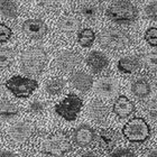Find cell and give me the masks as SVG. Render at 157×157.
<instances>
[{
  "mask_svg": "<svg viewBox=\"0 0 157 157\" xmlns=\"http://www.w3.org/2000/svg\"><path fill=\"white\" fill-rule=\"evenodd\" d=\"M145 64L151 71H157V52L148 53L144 57Z\"/></svg>",
  "mask_w": 157,
  "mask_h": 157,
  "instance_id": "cell-28",
  "label": "cell"
},
{
  "mask_svg": "<svg viewBox=\"0 0 157 157\" xmlns=\"http://www.w3.org/2000/svg\"><path fill=\"white\" fill-rule=\"evenodd\" d=\"M65 88V81L61 78H51L45 85L46 92L51 95H57Z\"/></svg>",
  "mask_w": 157,
  "mask_h": 157,
  "instance_id": "cell-23",
  "label": "cell"
},
{
  "mask_svg": "<svg viewBox=\"0 0 157 157\" xmlns=\"http://www.w3.org/2000/svg\"><path fill=\"white\" fill-rule=\"evenodd\" d=\"M145 40L151 46H157V28L156 27H151L146 30L145 33Z\"/></svg>",
  "mask_w": 157,
  "mask_h": 157,
  "instance_id": "cell-29",
  "label": "cell"
},
{
  "mask_svg": "<svg viewBox=\"0 0 157 157\" xmlns=\"http://www.w3.org/2000/svg\"><path fill=\"white\" fill-rule=\"evenodd\" d=\"M82 105V99L74 93H70L55 105V112L66 121H74L81 111Z\"/></svg>",
  "mask_w": 157,
  "mask_h": 157,
  "instance_id": "cell-6",
  "label": "cell"
},
{
  "mask_svg": "<svg viewBox=\"0 0 157 157\" xmlns=\"http://www.w3.org/2000/svg\"><path fill=\"white\" fill-rule=\"evenodd\" d=\"M0 157H19L18 155H16L13 151H0Z\"/></svg>",
  "mask_w": 157,
  "mask_h": 157,
  "instance_id": "cell-34",
  "label": "cell"
},
{
  "mask_svg": "<svg viewBox=\"0 0 157 157\" xmlns=\"http://www.w3.org/2000/svg\"><path fill=\"white\" fill-rule=\"evenodd\" d=\"M0 91H1V85H0Z\"/></svg>",
  "mask_w": 157,
  "mask_h": 157,
  "instance_id": "cell-39",
  "label": "cell"
},
{
  "mask_svg": "<svg viewBox=\"0 0 157 157\" xmlns=\"http://www.w3.org/2000/svg\"><path fill=\"white\" fill-rule=\"evenodd\" d=\"M147 113L151 119L157 120V101H151L148 102L147 107H146Z\"/></svg>",
  "mask_w": 157,
  "mask_h": 157,
  "instance_id": "cell-33",
  "label": "cell"
},
{
  "mask_svg": "<svg viewBox=\"0 0 157 157\" xmlns=\"http://www.w3.org/2000/svg\"><path fill=\"white\" fill-rule=\"evenodd\" d=\"M95 40V33L91 28L82 29L78 35V42L82 47H90Z\"/></svg>",
  "mask_w": 157,
  "mask_h": 157,
  "instance_id": "cell-24",
  "label": "cell"
},
{
  "mask_svg": "<svg viewBox=\"0 0 157 157\" xmlns=\"http://www.w3.org/2000/svg\"><path fill=\"white\" fill-rule=\"evenodd\" d=\"M145 16L147 17L148 19L153 20V21H157V1H153L149 2L147 6L145 7L144 9Z\"/></svg>",
  "mask_w": 157,
  "mask_h": 157,
  "instance_id": "cell-27",
  "label": "cell"
},
{
  "mask_svg": "<svg viewBox=\"0 0 157 157\" xmlns=\"http://www.w3.org/2000/svg\"><path fill=\"white\" fill-rule=\"evenodd\" d=\"M46 105L45 102L39 101V100H35V101L30 102L29 105V111L33 115H42L43 112L45 111Z\"/></svg>",
  "mask_w": 157,
  "mask_h": 157,
  "instance_id": "cell-30",
  "label": "cell"
},
{
  "mask_svg": "<svg viewBox=\"0 0 157 157\" xmlns=\"http://www.w3.org/2000/svg\"><path fill=\"white\" fill-rule=\"evenodd\" d=\"M122 135L131 143H144L151 136V129L143 118H132L124 126Z\"/></svg>",
  "mask_w": 157,
  "mask_h": 157,
  "instance_id": "cell-5",
  "label": "cell"
},
{
  "mask_svg": "<svg viewBox=\"0 0 157 157\" xmlns=\"http://www.w3.org/2000/svg\"><path fill=\"white\" fill-rule=\"evenodd\" d=\"M59 26L61 30L65 32V33H74L80 28L81 21L73 15H66V16H63L59 19Z\"/></svg>",
  "mask_w": 157,
  "mask_h": 157,
  "instance_id": "cell-20",
  "label": "cell"
},
{
  "mask_svg": "<svg viewBox=\"0 0 157 157\" xmlns=\"http://www.w3.org/2000/svg\"><path fill=\"white\" fill-rule=\"evenodd\" d=\"M147 157H157V148H155V149H151V151L148 153Z\"/></svg>",
  "mask_w": 157,
  "mask_h": 157,
  "instance_id": "cell-37",
  "label": "cell"
},
{
  "mask_svg": "<svg viewBox=\"0 0 157 157\" xmlns=\"http://www.w3.org/2000/svg\"><path fill=\"white\" fill-rule=\"evenodd\" d=\"M105 16L119 25H129L138 18V9L134 3L127 0H118L111 3L105 10Z\"/></svg>",
  "mask_w": 157,
  "mask_h": 157,
  "instance_id": "cell-1",
  "label": "cell"
},
{
  "mask_svg": "<svg viewBox=\"0 0 157 157\" xmlns=\"http://www.w3.org/2000/svg\"><path fill=\"white\" fill-rule=\"evenodd\" d=\"M88 112L95 122H102L108 117L109 108L105 102L100 101V100H94L89 105Z\"/></svg>",
  "mask_w": 157,
  "mask_h": 157,
  "instance_id": "cell-15",
  "label": "cell"
},
{
  "mask_svg": "<svg viewBox=\"0 0 157 157\" xmlns=\"http://www.w3.org/2000/svg\"><path fill=\"white\" fill-rule=\"evenodd\" d=\"M86 64L91 69L92 72L98 74L108 67L109 59L103 53L99 52V51H92L86 56Z\"/></svg>",
  "mask_w": 157,
  "mask_h": 157,
  "instance_id": "cell-11",
  "label": "cell"
},
{
  "mask_svg": "<svg viewBox=\"0 0 157 157\" xmlns=\"http://www.w3.org/2000/svg\"><path fill=\"white\" fill-rule=\"evenodd\" d=\"M112 110H113L116 116H118L121 119H124V118L129 117L135 111V105L126 95H119L113 103Z\"/></svg>",
  "mask_w": 157,
  "mask_h": 157,
  "instance_id": "cell-13",
  "label": "cell"
},
{
  "mask_svg": "<svg viewBox=\"0 0 157 157\" xmlns=\"http://www.w3.org/2000/svg\"><path fill=\"white\" fill-rule=\"evenodd\" d=\"M95 91L98 94L105 98H111L117 93L118 91V83L115 78H103L99 80Z\"/></svg>",
  "mask_w": 157,
  "mask_h": 157,
  "instance_id": "cell-14",
  "label": "cell"
},
{
  "mask_svg": "<svg viewBox=\"0 0 157 157\" xmlns=\"http://www.w3.org/2000/svg\"><path fill=\"white\" fill-rule=\"evenodd\" d=\"M71 83L76 90L81 92H88L92 88L93 78L85 72H75L71 76Z\"/></svg>",
  "mask_w": 157,
  "mask_h": 157,
  "instance_id": "cell-16",
  "label": "cell"
},
{
  "mask_svg": "<svg viewBox=\"0 0 157 157\" xmlns=\"http://www.w3.org/2000/svg\"><path fill=\"white\" fill-rule=\"evenodd\" d=\"M23 32L30 38L40 39L47 33V26L40 19H27L23 24Z\"/></svg>",
  "mask_w": 157,
  "mask_h": 157,
  "instance_id": "cell-9",
  "label": "cell"
},
{
  "mask_svg": "<svg viewBox=\"0 0 157 157\" xmlns=\"http://www.w3.org/2000/svg\"><path fill=\"white\" fill-rule=\"evenodd\" d=\"M13 36V30L6 24L0 23V43L8 42Z\"/></svg>",
  "mask_w": 157,
  "mask_h": 157,
  "instance_id": "cell-31",
  "label": "cell"
},
{
  "mask_svg": "<svg viewBox=\"0 0 157 157\" xmlns=\"http://www.w3.org/2000/svg\"><path fill=\"white\" fill-rule=\"evenodd\" d=\"M59 0H39V2L44 5V6H53V5H55Z\"/></svg>",
  "mask_w": 157,
  "mask_h": 157,
  "instance_id": "cell-35",
  "label": "cell"
},
{
  "mask_svg": "<svg viewBox=\"0 0 157 157\" xmlns=\"http://www.w3.org/2000/svg\"><path fill=\"white\" fill-rule=\"evenodd\" d=\"M99 140L105 149H111L118 140V134L113 129H102L99 131Z\"/></svg>",
  "mask_w": 157,
  "mask_h": 157,
  "instance_id": "cell-19",
  "label": "cell"
},
{
  "mask_svg": "<svg viewBox=\"0 0 157 157\" xmlns=\"http://www.w3.org/2000/svg\"><path fill=\"white\" fill-rule=\"evenodd\" d=\"M5 85L15 97L25 99L30 97L33 92L38 88V82L26 76L13 75L7 80Z\"/></svg>",
  "mask_w": 157,
  "mask_h": 157,
  "instance_id": "cell-4",
  "label": "cell"
},
{
  "mask_svg": "<svg viewBox=\"0 0 157 157\" xmlns=\"http://www.w3.org/2000/svg\"><path fill=\"white\" fill-rule=\"evenodd\" d=\"M131 92L135 97L139 99L147 98L151 94V84L145 76H139L135 78L131 83Z\"/></svg>",
  "mask_w": 157,
  "mask_h": 157,
  "instance_id": "cell-18",
  "label": "cell"
},
{
  "mask_svg": "<svg viewBox=\"0 0 157 157\" xmlns=\"http://www.w3.org/2000/svg\"><path fill=\"white\" fill-rule=\"evenodd\" d=\"M81 157H99V155L95 151H85L81 155Z\"/></svg>",
  "mask_w": 157,
  "mask_h": 157,
  "instance_id": "cell-36",
  "label": "cell"
},
{
  "mask_svg": "<svg viewBox=\"0 0 157 157\" xmlns=\"http://www.w3.org/2000/svg\"><path fill=\"white\" fill-rule=\"evenodd\" d=\"M71 149H72L71 143L67 140L65 136L61 135H56L48 138L42 146L43 153L51 157H63Z\"/></svg>",
  "mask_w": 157,
  "mask_h": 157,
  "instance_id": "cell-7",
  "label": "cell"
},
{
  "mask_svg": "<svg viewBox=\"0 0 157 157\" xmlns=\"http://www.w3.org/2000/svg\"><path fill=\"white\" fill-rule=\"evenodd\" d=\"M140 59L137 56H124L121 57L117 63V67L121 73L131 74L140 69Z\"/></svg>",
  "mask_w": 157,
  "mask_h": 157,
  "instance_id": "cell-17",
  "label": "cell"
},
{
  "mask_svg": "<svg viewBox=\"0 0 157 157\" xmlns=\"http://www.w3.org/2000/svg\"><path fill=\"white\" fill-rule=\"evenodd\" d=\"M0 15L7 18H16L18 16V6L13 0H0Z\"/></svg>",
  "mask_w": 157,
  "mask_h": 157,
  "instance_id": "cell-21",
  "label": "cell"
},
{
  "mask_svg": "<svg viewBox=\"0 0 157 157\" xmlns=\"http://www.w3.org/2000/svg\"><path fill=\"white\" fill-rule=\"evenodd\" d=\"M98 1H101V2H103V1H107V0H98Z\"/></svg>",
  "mask_w": 157,
  "mask_h": 157,
  "instance_id": "cell-38",
  "label": "cell"
},
{
  "mask_svg": "<svg viewBox=\"0 0 157 157\" xmlns=\"http://www.w3.org/2000/svg\"><path fill=\"white\" fill-rule=\"evenodd\" d=\"M19 113V108L15 103L8 101V100H2L0 101V117L3 119H10Z\"/></svg>",
  "mask_w": 157,
  "mask_h": 157,
  "instance_id": "cell-22",
  "label": "cell"
},
{
  "mask_svg": "<svg viewBox=\"0 0 157 157\" xmlns=\"http://www.w3.org/2000/svg\"><path fill=\"white\" fill-rule=\"evenodd\" d=\"M81 62V57L78 53L72 51H65L62 52L56 59V66L62 71L69 72L75 69Z\"/></svg>",
  "mask_w": 157,
  "mask_h": 157,
  "instance_id": "cell-10",
  "label": "cell"
},
{
  "mask_svg": "<svg viewBox=\"0 0 157 157\" xmlns=\"http://www.w3.org/2000/svg\"><path fill=\"white\" fill-rule=\"evenodd\" d=\"M108 157H137L134 151L128 148H117L108 155Z\"/></svg>",
  "mask_w": 157,
  "mask_h": 157,
  "instance_id": "cell-32",
  "label": "cell"
},
{
  "mask_svg": "<svg viewBox=\"0 0 157 157\" xmlns=\"http://www.w3.org/2000/svg\"><path fill=\"white\" fill-rule=\"evenodd\" d=\"M35 127L29 121H19L9 129V136L16 143H25L33 136Z\"/></svg>",
  "mask_w": 157,
  "mask_h": 157,
  "instance_id": "cell-8",
  "label": "cell"
},
{
  "mask_svg": "<svg viewBox=\"0 0 157 157\" xmlns=\"http://www.w3.org/2000/svg\"><path fill=\"white\" fill-rule=\"evenodd\" d=\"M20 62L24 73L28 75H39L45 69L47 55L40 47H30L23 52Z\"/></svg>",
  "mask_w": 157,
  "mask_h": 157,
  "instance_id": "cell-2",
  "label": "cell"
},
{
  "mask_svg": "<svg viewBox=\"0 0 157 157\" xmlns=\"http://www.w3.org/2000/svg\"><path fill=\"white\" fill-rule=\"evenodd\" d=\"M15 53L10 48H0V70H5L13 64Z\"/></svg>",
  "mask_w": 157,
  "mask_h": 157,
  "instance_id": "cell-25",
  "label": "cell"
},
{
  "mask_svg": "<svg viewBox=\"0 0 157 157\" xmlns=\"http://www.w3.org/2000/svg\"><path fill=\"white\" fill-rule=\"evenodd\" d=\"M95 132L88 124H81L74 130L73 139L75 144L80 147H86L94 140Z\"/></svg>",
  "mask_w": 157,
  "mask_h": 157,
  "instance_id": "cell-12",
  "label": "cell"
},
{
  "mask_svg": "<svg viewBox=\"0 0 157 157\" xmlns=\"http://www.w3.org/2000/svg\"><path fill=\"white\" fill-rule=\"evenodd\" d=\"M99 43L105 48L120 51L130 45L131 38L129 34L117 28H105L99 34Z\"/></svg>",
  "mask_w": 157,
  "mask_h": 157,
  "instance_id": "cell-3",
  "label": "cell"
},
{
  "mask_svg": "<svg viewBox=\"0 0 157 157\" xmlns=\"http://www.w3.org/2000/svg\"><path fill=\"white\" fill-rule=\"evenodd\" d=\"M80 13L89 20H94L98 17V8L93 5H84L80 8Z\"/></svg>",
  "mask_w": 157,
  "mask_h": 157,
  "instance_id": "cell-26",
  "label": "cell"
}]
</instances>
